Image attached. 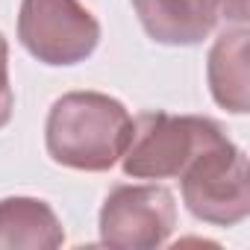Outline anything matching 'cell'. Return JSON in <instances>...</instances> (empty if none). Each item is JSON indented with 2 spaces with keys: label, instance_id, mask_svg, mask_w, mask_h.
Here are the masks:
<instances>
[{
  "label": "cell",
  "instance_id": "obj_9",
  "mask_svg": "<svg viewBox=\"0 0 250 250\" xmlns=\"http://www.w3.org/2000/svg\"><path fill=\"white\" fill-rule=\"evenodd\" d=\"M12 109H15V94L9 83V44L0 33V130L12 121Z\"/></svg>",
  "mask_w": 250,
  "mask_h": 250
},
{
  "label": "cell",
  "instance_id": "obj_1",
  "mask_svg": "<svg viewBox=\"0 0 250 250\" xmlns=\"http://www.w3.org/2000/svg\"><path fill=\"white\" fill-rule=\"evenodd\" d=\"M130 139L133 118L127 106L100 91H68L47 112V153L56 165L74 171H112Z\"/></svg>",
  "mask_w": 250,
  "mask_h": 250
},
{
  "label": "cell",
  "instance_id": "obj_10",
  "mask_svg": "<svg viewBox=\"0 0 250 250\" xmlns=\"http://www.w3.org/2000/svg\"><path fill=\"white\" fill-rule=\"evenodd\" d=\"M212 6H215V18H224L227 24H235V27H247V18H250L247 0H212Z\"/></svg>",
  "mask_w": 250,
  "mask_h": 250
},
{
  "label": "cell",
  "instance_id": "obj_6",
  "mask_svg": "<svg viewBox=\"0 0 250 250\" xmlns=\"http://www.w3.org/2000/svg\"><path fill=\"white\" fill-rule=\"evenodd\" d=\"M145 33L171 47L200 44L215 27L212 0H133Z\"/></svg>",
  "mask_w": 250,
  "mask_h": 250
},
{
  "label": "cell",
  "instance_id": "obj_8",
  "mask_svg": "<svg viewBox=\"0 0 250 250\" xmlns=\"http://www.w3.org/2000/svg\"><path fill=\"white\" fill-rule=\"evenodd\" d=\"M247 27L224 30L209 50L206 77L215 103L232 115L247 112Z\"/></svg>",
  "mask_w": 250,
  "mask_h": 250
},
{
  "label": "cell",
  "instance_id": "obj_4",
  "mask_svg": "<svg viewBox=\"0 0 250 250\" xmlns=\"http://www.w3.org/2000/svg\"><path fill=\"white\" fill-rule=\"evenodd\" d=\"M18 39L44 65H80L100 44V21L80 0H21Z\"/></svg>",
  "mask_w": 250,
  "mask_h": 250
},
{
  "label": "cell",
  "instance_id": "obj_2",
  "mask_svg": "<svg viewBox=\"0 0 250 250\" xmlns=\"http://www.w3.org/2000/svg\"><path fill=\"white\" fill-rule=\"evenodd\" d=\"M227 139L224 127L203 115L142 112L133 121V139L121 168L133 180H177L209 145Z\"/></svg>",
  "mask_w": 250,
  "mask_h": 250
},
{
  "label": "cell",
  "instance_id": "obj_7",
  "mask_svg": "<svg viewBox=\"0 0 250 250\" xmlns=\"http://www.w3.org/2000/svg\"><path fill=\"white\" fill-rule=\"evenodd\" d=\"M65 244V229L50 203L39 197L0 200V247L53 250Z\"/></svg>",
  "mask_w": 250,
  "mask_h": 250
},
{
  "label": "cell",
  "instance_id": "obj_3",
  "mask_svg": "<svg viewBox=\"0 0 250 250\" xmlns=\"http://www.w3.org/2000/svg\"><path fill=\"white\" fill-rule=\"evenodd\" d=\"M177 180L183 183L186 209L203 224L235 227L250 212L247 156L229 136L200 150Z\"/></svg>",
  "mask_w": 250,
  "mask_h": 250
},
{
  "label": "cell",
  "instance_id": "obj_5",
  "mask_svg": "<svg viewBox=\"0 0 250 250\" xmlns=\"http://www.w3.org/2000/svg\"><path fill=\"white\" fill-rule=\"evenodd\" d=\"M177 227L174 194L162 186H115L100 209V244L121 250L162 247Z\"/></svg>",
  "mask_w": 250,
  "mask_h": 250
}]
</instances>
